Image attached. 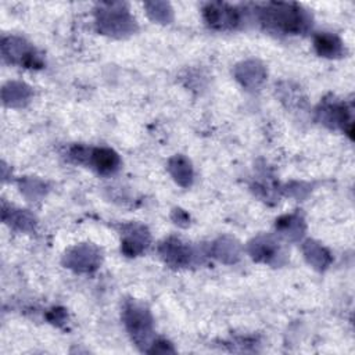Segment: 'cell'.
<instances>
[{"label":"cell","instance_id":"1","mask_svg":"<svg viewBox=\"0 0 355 355\" xmlns=\"http://www.w3.org/2000/svg\"><path fill=\"white\" fill-rule=\"evenodd\" d=\"M317 46L318 49L321 53L323 55H336L340 49V43L336 42V39L332 38V36H321V38L317 40Z\"/></svg>","mask_w":355,"mask_h":355},{"label":"cell","instance_id":"2","mask_svg":"<svg viewBox=\"0 0 355 355\" xmlns=\"http://www.w3.org/2000/svg\"><path fill=\"white\" fill-rule=\"evenodd\" d=\"M115 156L110 151H97V167L98 170H111L115 165Z\"/></svg>","mask_w":355,"mask_h":355}]
</instances>
